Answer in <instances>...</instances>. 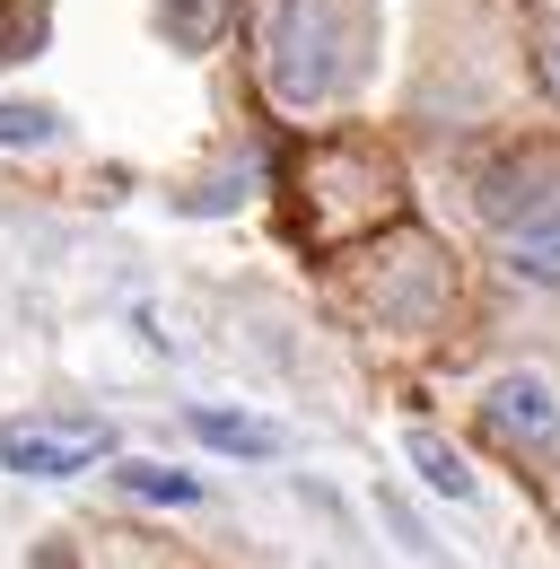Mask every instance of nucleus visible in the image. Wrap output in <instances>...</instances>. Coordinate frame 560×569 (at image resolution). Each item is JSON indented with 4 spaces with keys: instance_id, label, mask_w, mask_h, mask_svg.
Masks as SVG:
<instances>
[{
    "instance_id": "obj_1",
    "label": "nucleus",
    "mask_w": 560,
    "mask_h": 569,
    "mask_svg": "<svg viewBox=\"0 0 560 569\" xmlns=\"http://www.w3.org/2000/svg\"><path fill=\"white\" fill-rule=\"evenodd\" d=\"M368 53V9L359 0H272L263 27V71L280 106H324Z\"/></svg>"
},
{
    "instance_id": "obj_2",
    "label": "nucleus",
    "mask_w": 560,
    "mask_h": 569,
    "mask_svg": "<svg viewBox=\"0 0 560 569\" xmlns=\"http://www.w3.org/2000/svg\"><path fill=\"white\" fill-rule=\"evenodd\" d=\"M482 421H490L499 447H560V377H543V368H508V377H490Z\"/></svg>"
},
{
    "instance_id": "obj_3",
    "label": "nucleus",
    "mask_w": 560,
    "mask_h": 569,
    "mask_svg": "<svg viewBox=\"0 0 560 569\" xmlns=\"http://www.w3.org/2000/svg\"><path fill=\"white\" fill-rule=\"evenodd\" d=\"M106 447H114L106 421H97V429H53V421L0 429V465H9V473H36V482H70V473H88Z\"/></svg>"
},
{
    "instance_id": "obj_4",
    "label": "nucleus",
    "mask_w": 560,
    "mask_h": 569,
    "mask_svg": "<svg viewBox=\"0 0 560 569\" xmlns=\"http://www.w3.org/2000/svg\"><path fill=\"white\" fill-rule=\"evenodd\" d=\"M499 263H508V281H526V289H560V193H543V202H526L508 219Z\"/></svg>"
},
{
    "instance_id": "obj_5",
    "label": "nucleus",
    "mask_w": 560,
    "mask_h": 569,
    "mask_svg": "<svg viewBox=\"0 0 560 569\" xmlns=\"http://www.w3.org/2000/svg\"><path fill=\"white\" fill-rule=\"evenodd\" d=\"M403 456L420 465V482H429L438 499H473V473H464V456H456L438 429H412V438H403Z\"/></svg>"
},
{
    "instance_id": "obj_6",
    "label": "nucleus",
    "mask_w": 560,
    "mask_h": 569,
    "mask_svg": "<svg viewBox=\"0 0 560 569\" xmlns=\"http://www.w3.org/2000/svg\"><path fill=\"white\" fill-rule=\"evenodd\" d=\"M193 429H202L210 447H237V456H280V429L272 421H246V412H193Z\"/></svg>"
},
{
    "instance_id": "obj_7",
    "label": "nucleus",
    "mask_w": 560,
    "mask_h": 569,
    "mask_svg": "<svg viewBox=\"0 0 560 569\" xmlns=\"http://www.w3.org/2000/svg\"><path fill=\"white\" fill-rule=\"evenodd\" d=\"M114 482L132 499H167V508H193V499H202L193 473H167V465H114Z\"/></svg>"
},
{
    "instance_id": "obj_8",
    "label": "nucleus",
    "mask_w": 560,
    "mask_h": 569,
    "mask_svg": "<svg viewBox=\"0 0 560 569\" xmlns=\"http://www.w3.org/2000/svg\"><path fill=\"white\" fill-rule=\"evenodd\" d=\"M158 18H167V36L184 53H202L210 36H219V18H228V0H158Z\"/></svg>"
},
{
    "instance_id": "obj_9",
    "label": "nucleus",
    "mask_w": 560,
    "mask_h": 569,
    "mask_svg": "<svg viewBox=\"0 0 560 569\" xmlns=\"http://www.w3.org/2000/svg\"><path fill=\"white\" fill-rule=\"evenodd\" d=\"M44 141H53L44 106H0V149H44Z\"/></svg>"
},
{
    "instance_id": "obj_10",
    "label": "nucleus",
    "mask_w": 560,
    "mask_h": 569,
    "mask_svg": "<svg viewBox=\"0 0 560 569\" xmlns=\"http://www.w3.org/2000/svg\"><path fill=\"white\" fill-rule=\"evenodd\" d=\"M534 62H543V88H552V97H560V27H552V36H543V53H534Z\"/></svg>"
}]
</instances>
